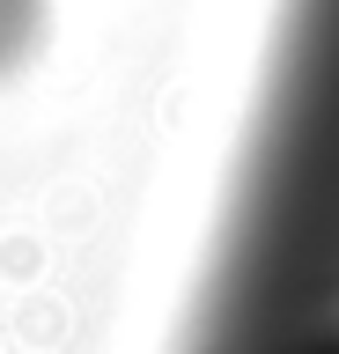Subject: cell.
I'll return each instance as SVG.
<instances>
[{
    "instance_id": "obj_1",
    "label": "cell",
    "mask_w": 339,
    "mask_h": 354,
    "mask_svg": "<svg viewBox=\"0 0 339 354\" xmlns=\"http://www.w3.org/2000/svg\"><path fill=\"white\" fill-rule=\"evenodd\" d=\"M251 354H339V317L295 325V332H280V339H266V347H251Z\"/></svg>"
}]
</instances>
